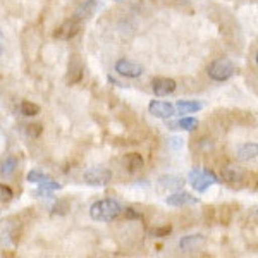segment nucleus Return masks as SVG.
<instances>
[{
    "instance_id": "obj_1",
    "label": "nucleus",
    "mask_w": 258,
    "mask_h": 258,
    "mask_svg": "<svg viewBox=\"0 0 258 258\" xmlns=\"http://www.w3.org/2000/svg\"><path fill=\"white\" fill-rule=\"evenodd\" d=\"M122 214V207L117 200L105 198L98 200L90 207V217L97 222H112Z\"/></svg>"
},
{
    "instance_id": "obj_2",
    "label": "nucleus",
    "mask_w": 258,
    "mask_h": 258,
    "mask_svg": "<svg viewBox=\"0 0 258 258\" xmlns=\"http://www.w3.org/2000/svg\"><path fill=\"white\" fill-rule=\"evenodd\" d=\"M21 224L16 217L0 220V249H14L19 241Z\"/></svg>"
},
{
    "instance_id": "obj_3",
    "label": "nucleus",
    "mask_w": 258,
    "mask_h": 258,
    "mask_svg": "<svg viewBox=\"0 0 258 258\" xmlns=\"http://www.w3.org/2000/svg\"><path fill=\"white\" fill-rule=\"evenodd\" d=\"M207 73H209L210 80H214L217 83H224V81L231 80V78L238 73V68L234 66V62L229 59H215L214 62L209 64Z\"/></svg>"
},
{
    "instance_id": "obj_4",
    "label": "nucleus",
    "mask_w": 258,
    "mask_h": 258,
    "mask_svg": "<svg viewBox=\"0 0 258 258\" xmlns=\"http://www.w3.org/2000/svg\"><path fill=\"white\" fill-rule=\"evenodd\" d=\"M188 181L191 188L198 191V193H205L210 186L219 184V177L209 169H193L188 176Z\"/></svg>"
},
{
    "instance_id": "obj_5",
    "label": "nucleus",
    "mask_w": 258,
    "mask_h": 258,
    "mask_svg": "<svg viewBox=\"0 0 258 258\" xmlns=\"http://www.w3.org/2000/svg\"><path fill=\"white\" fill-rule=\"evenodd\" d=\"M83 179L90 186H107L112 179V172L107 167H98L97 165V167H91L86 170Z\"/></svg>"
},
{
    "instance_id": "obj_6",
    "label": "nucleus",
    "mask_w": 258,
    "mask_h": 258,
    "mask_svg": "<svg viewBox=\"0 0 258 258\" xmlns=\"http://www.w3.org/2000/svg\"><path fill=\"white\" fill-rule=\"evenodd\" d=\"M80 31H81V21L71 18L68 21H64V23L57 28L55 33H53V36H55L57 40L68 41V40H73Z\"/></svg>"
},
{
    "instance_id": "obj_7",
    "label": "nucleus",
    "mask_w": 258,
    "mask_h": 258,
    "mask_svg": "<svg viewBox=\"0 0 258 258\" xmlns=\"http://www.w3.org/2000/svg\"><path fill=\"white\" fill-rule=\"evenodd\" d=\"M115 73L120 74L124 78H140L143 74V68L138 64V62H133V60H127V59H119L115 62Z\"/></svg>"
},
{
    "instance_id": "obj_8",
    "label": "nucleus",
    "mask_w": 258,
    "mask_h": 258,
    "mask_svg": "<svg viewBox=\"0 0 258 258\" xmlns=\"http://www.w3.org/2000/svg\"><path fill=\"white\" fill-rule=\"evenodd\" d=\"M148 110L153 117L159 119H170L176 115V107L169 102H160V100H152L148 105Z\"/></svg>"
},
{
    "instance_id": "obj_9",
    "label": "nucleus",
    "mask_w": 258,
    "mask_h": 258,
    "mask_svg": "<svg viewBox=\"0 0 258 258\" xmlns=\"http://www.w3.org/2000/svg\"><path fill=\"white\" fill-rule=\"evenodd\" d=\"M222 179L231 186H241L246 181V170L238 165H226L222 167Z\"/></svg>"
},
{
    "instance_id": "obj_10",
    "label": "nucleus",
    "mask_w": 258,
    "mask_h": 258,
    "mask_svg": "<svg viewBox=\"0 0 258 258\" xmlns=\"http://www.w3.org/2000/svg\"><path fill=\"white\" fill-rule=\"evenodd\" d=\"M176 88H177L176 81L170 80V78L159 76L152 81V90L157 97H169V95H172L176 91Z\"/></svg>"
},
{
    "instance_id": "obj_11",
    "label": "nucleus",
    "mask_w": 258,
    "mask_h": 258,
    "mask_svg": "<svg viewBox=\"0 0 258 258\" xmlns=\"http://www.w3.org/2000/svg\"><path fill=\"white\" fill-rule=\"evenodd\" d=\"M83 73H85V66L80 55H73L69 60V68H68V85H76L81 81Z\"/></svg>"
},
{
    "instance_id": "obj_12",
    "label": "nucleus",
    "mask_w": 258,
    "mask_h": 258,
    "mask_svg": "<svg viewBox=\"0 0 258 258\" xmlns=\"http://www.w3.org/2000/svg\"><path fill=\"white\" fill-rule=\"evenodd\" d=\"M97 7H98L97 0H85V2H81L80 6L76 7L73 18L78 21H86V19L93 18L95 12H97Z\"/></svg>"
},
{
    "instance_id": "obj_13",
    "label": "nucleus",
    "mask_w": 258,
    "mask_h": 258,
    "mask_svg": "<svg viewBox=\"0 0 258 258\" xmlns=\"http://www.w3.org/2000/svg\"><path fill=\"white\" fill-rule=\"evenodd\" d=\"M200 200L193 195L186 193V191H177V193L170 195V197L165 198V203L170 207H186V205H195Z\"/></svg>"
},
{
    "instance_id": "obj_14",
    "label": "nucleus",
    "mask_w": 258,
    "mask_h": 258,
    "mask_svg": "<svg viewBox=\"0 0 258 258\" xmlns=\"http://www.w3.org/2000/svg\"><path fill=\"white\" fill-rule=\"evenodd\" d=\"M205 246V238L202 234H193V236H184L181 241H179V248L186 253L197 251V249Z\"/></svg>"
},
{
    "instance_id": "obj_15",
    "label": "nucleus",
    "mask_w": 258,
    "mask_h": 258,
    "mask_svg": "<svg viewBox=\"0 0 258 258\" xmlns=\"http://www.w3.org/2000/svg\"><path fill=\"white\" fill-rule=\"evenodd\" d=\"M18 165H19L18 157H14V155L6 157V159L0 162V177H4V179L12 177L16 174V170H18Z\"/></svg>"
},
{
    "instance_id": "obj_16",
    "label": "nucleus",
    "mask_w": 258,
    "mask_h": 258,
    "mask_svg": "<svg viewBox=\"0 0 258 258\" xmlns=\"http://www.w3.org/2000/svg\"><path fill=\"white\" fill-rule=\"evenodd\" d=\"M256 155H258L256 143H244L238 147V152H236V157H238L239 162H251L256 159Z\"/></svg>"
},
{
    "instance_id": "obj_17",
    "label": "nucleus",
    "mask_w": 258,
    "mask_h": 258,
    "mask_svg": "<svg viewBox=\"0 0 258 258\" xmlns=\"http://www.w3.org/2000/svg\"><path fill=\"white\" fill-rule=\"evenodd\" d=\"M167 120L169 129H181V131H195L198 127V119L195 117H181L177 120Z\"/></svg>"
},
{
    "instance_id": "obj_18",
    "label": "nucleus",
    "mask_w": 258,
    "mask_h": 258,
    "mask_svg": "<svg viewBox=\"0 0 258 258\" xmlns=\"http://www.w3.org/2000/svg\"><path fill=\"white\" fill-rule=\"evenodd\" d=\"M159 182L162 188L170 189V191H179L184 186V179L181 176H176V174H165V176L159 177Z\"/></svg>"
},
{
    "instance_id": "obj_19",
    "label": "nucleus",
    "mask_w": 258,
    "mask_h": 258,
    "mask_svg": "<svg viewBox=\"0 0 258 258\" xmlns=\"http://www.w3.org/2000/svg\"><path fill=\"white\" fill-rule=\"evenodd\" d=\"M174 107H176V114H195L203 109V103L197 100H179Z\"/></svg>"
},
{
    "instance_id": "obj_20",
    "label": "nucleus",
    "mask_w": 258,
    "mask_h": 258,
    "mask_svg": "<svg viewBox=\"0 0 258 258\" xmlns=\"http://www.w3.org/2000/svg\"><path fill=\"white\" fill-rule=\"evenodd\" d=\"M122 162H124V167H126L129 174H136L138 170L143 169V165H145V160L140 153H129V155L124 157Z\"/></svg>"
},
{
    "instance_id": "obj_21",
    "label": "nucleus",
    "mask_w": 258,
    "mask_h": 258,
    "mask_svg": "<svg viewBox=\"0 0 258 258\" xmlns=\"http://www.w3.org/2000/svg\"><path fill=\"white\" fill-rule=\"evenodd\" d=\"M19 112L24 115V117H33V115H38L40 114V105H36V103H33V102H28V100H24V102H21V105H19Z\"/></svg>"
},
{
    "instance_id": "obj_22",
    "label": "nucleus",
    "mask_w": 258,
    "mask_h": 258,
    "mask_svg": "<svg viewBox=\"0 0 258 258\" xmlns=\"http://www.w3.org/2000/svg\"><path fill=\"white\" fill-rule=\"evenodd\" d=\"M41 131H43L41 124H30V126L24 127V135H26V138H28V140H36V138H40Z\"/></svg>"
},
{
    "instance_id": "obj_23",
    "label": "nucleus",
    "mask_w": 258,
    "mask_h": 258,
    "mask_svg": "<svg viewBox=\"0 0 258 258\" xmlns=\"http://www.w3.org/2000/svg\"><path fill=\"white\" fill-rule=\"evenodd\" d=\"M47 177H48L47 174L40 172V170H30V172H28V176H26L28 182H33V184H40V182H43Z\"/></svg>"
},
{
    "instance_id": "obj_24",
    "label": "nucleus",
    "mask_w": 258,
    "mask_h": 258,
    "mask_svg": "<svg viewBox=\"0 0 258 258\" xmlns=\"http://www.w3.org/2000/svg\"><path fill=\"white\" fill-rule=\"evenodd\" d=\"M12 197H14V193H12V189L9 188V186L2 184L0 182V203H9Z\"/></svg>"
},
{
    "instance_id": "obj_25",
    "label": "nucleus",
    "mask_w": 258,
    "mask_h": 258,
    "mask_svg": "<svg viewBox=\"0 0 258 258\" xmlns=\"http://www.w3.org/2000/svg\"><path fill=\"white\" fill-rule=\"evenodd\" d=\"M40 188L41 189H47V191H57V189H60V184L57 181H53L52 177H47L43 182H40Z\"/></svg>"
},
{
    "instance_id": "obj_26",
    "label": "nucleus",
    "mask_w": 258,
    "mask_h": 258,
    "mask_svg": "<svg viewBox=\"0 0 258 258\" xmlns=\"http://www.w3.org/2000/svg\"><path fill=\"white\" fill-rule=\"evenodd\" d=\"M170 232H172V227L164 226V227H159V229H153L152 236H155V238H162V236H169Z\"/></svg>"
},
{
    "instance_id": "obj_27",
    "label": "nucleus",
    "mask_w": 258,
    "mask_h": 258,
    "mask_svg": "<svg viewBox=\"0 0 258 258\" xmlns=\"http://www.w3.org/2000/svg\"><path fill=\"white\" fill-rule=\"evenodd\" d=\"M169 145H170V148L179 150V148L182 147V138H179V136H174V138L169 140Z\"/></svg>"
},
{
    "instance_id": "obj_28",
    "label": "nucleus",
    "mask_w": 258,
    "mask_h": 258,
    "mask_svg": "<svg viewBox=\"0 0 258 258\" xmlns=\"http://www.w3.org/2000/svg\"><path fill=\"white\" fill-rule=\"evenodd\" d=\"M124 215H126V219H141V214H138L135 209H126Z\"/></svg>"
},
{
    "instance_id": "obj_29",
    "label": "nucleus",
    "mask_w": 258,
    "mask_h": 258,
    "mask_svg": "<svg viewBox=\"0 0 258 258\" xmlns=\"http://www.w3.org/2000/svg\"><path fill=\"white\" fill-rule=\"evenodd\" d=\"M4 53V48H2V45H0V55H2Z\"/></svg>"
}]
</instances>
